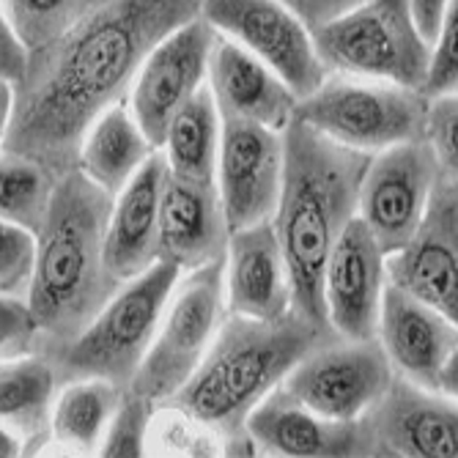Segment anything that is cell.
I'll return each instance as SVG.
<instances>
[{
	"label": "cell",
	"mask_w": 458,
	"mask_h": 458,
	"mask_svg": "<svg viewBox=\"0 0 458 458\" xmlns=\"http://www.w3.org/2000/svg\"><path fill=\"white\" fill-rule=\"evenodd\" d=\"M198 14L200 0H99L53 45L33 50L25 77L9 86L4 151L58 179L74 171L94 121L130 99L148 53Z\"/></svg>",
	"instance_id": "1"
},
{
	"label": "cell",
	"mask_w": 458,
	"mask_h": 458,
	"mask_svg": "<svg viewBox=\"0 0 458 458\" xmlns=\"http://www.w3.org/2000/svg\"><path fill=\"white\" fill-rule=\"evenodd\" d=\"M285 182L272 220L294 285V310L329 327L324 272L346 225L357 217L370 154L341 146L294 118L283 132Z\"/></svg>",
	"instance_id": "2"
},
{
	"label": "cell",
	"mask_w": 458,
	"mask_h": 458,
	"mask_svg": "<svg viewBox=\"0 0 458 458\" xmlns=\"http://www.w3.org/2000/svg\"><path fill=\"white\" fill-rule=\"evenodd\" d=\"M335 338L332 327L297 310L277 321L228 313L209 354L168 403L212 428L223 439L225 455H259L247 434L250 414L313 349Z\"/></svg>",
	"instance_id": "3"
},
{
	"label": "cell",
	"mask_w": 458,
	"mask_h": 458,
	"mask_svg": "<svg viewBox=\"0 0 458 458\" xmlns=\"http://www.w3.org/2000/svg\"><path fill=\"white\" fill-rule=\"evenodd\" d=\"M113 195L80 168L58 179L38 236L30 308L45 332L41 354H55L86 329L123 285L105 259Z\"/></svg>",
	"instance_id": "4"
},
{
	"label": "cell",
	"mask_w": 458,
	"mask_h": 458,
	"mask_svg": "<svg viewBox=\"0 0 458 458\" xmlns=\"http://www.w3.org/2000/svg\"><path fill=\"white\" fill-rule=\"evenodd\" d=\"M179 277V267L157 261L140 277L123 283L72 344L50 354L61 382L107 379L130 390L157 338Z\"/></svg>",
	"instance_id": "5"
},
{
	"label": "cell",
	"mask_w": 458,
	"mask_h": 458,
	"mask_svg": "<svg viewBox=\"0 0 458 458\" xmlns=\"http://www.w3.org/2000/svg\"><path fill=\"white\" fill-rule=\"evenodd\" d=\"M318 55L329 74L426 86L431 41L414 20L409 0H360L349 12L313 28Z\"/></svg>",
	"instance_id": "6"
},
{
	"label": "cell",
	"mask_w": 458,
	"mask_h": 458,
	"mask_svg": "<svg viewBox=\"0 0 458 458\" xmlns=\"http://www.w3.org/2000/svg\"><path fill=\"white\" fill-rule=\"evenodd\" d=\"M428 97L393 82L329 74L300 99L297 118L321 135L362 154H379L426 135Z\"/></svg>",
	"instance_id": "7"
},
{
	"label": "cell",
	"mask_w": 458,
	"mask_h": 458,
	"mask_svg": "<svg viewBox=\"0 0 458 458\" xmlns=\"http://www.w3.org/2000/svg\"><path fill=\"white\" fill-rule=\"evenodd\" d=\"M225 318V261L184 272L130 390L154 403H168L209 354Z\"/></svg>",
	"instance_id": "8"
},
{
	"label": "cell",
	"mask_w": 458,
	"mask_h": 458,
	"mask_svg": "<svg viewBox=\"0 0 458 458\" xmlns=\"http://www.w3.org/2000/svg\"><path fill=\"white\" fill-rule=\"evenodd\" d=\"M395 368L379 338H335L313 349L280 385L297 403L329 420H360L395 382Z\"/></svg>",
	"instance_id": "9"
},
{
	"label": "cell",
	"mask_w": 458,
	"mask_h": 458,
	"mask_svg": "<svg viewBox=\"0 0 458 458\" xmlns=\"http://www.w3.org/2000/svg\"><path fill=\"white\" fill-rule=\"evenodd\" d=\"M200 14L220 36L269 64L300 99L329 77L313 28L283 0H200Z\"/></svg>",
	"instance_id": "10"
},
{
	"label": "cell",
	"mask_w": 458,
	"mask_h": 458,
	"mask_svg": "<svg viewBox=\"0 0 458 458\" xmlns=\"http://www.w3.org/2000/svg\"><path fill=\"white\" fill-rule=\"evenodd\" d=\"M439 179V162L426 138L370 157L357 217L368 225L387 256L398 253L418 233Z\"/></svg>",
	"instance_id": "11"
},
{
	"label": "cell",
	"mask_w": 458,
	"mask_h": 458,
	"mask_svg": "<svg viewBox=\"0 0 458 458\" xmlns=\"http://www.w3.org/2000/svg\"><path fill=\"white\" fill-rule=\"evenodd\" d=\"M217 36L220 33L203 20V14H198L165 36L143 61L127 102L157 148L168 135L176 113L209 86V64Z\"/></svg>",
	"instance_id": "12"
},
{
	"label": "cell",
	"mask_w": 458,
	"mask_h": 458,
	"mask_svg": "<svg viewBox=\"0 0 458 458\" xmlns=\"http://www.w3.org/2000/svg\"><path fill=\"white\" fill-rule=\"evenodd\" d=\"M285 182L283 132L256 121L223 118L217 187L231 233L272 223Z\"/></svg>",
	"instance_id": "13"
},
{
	"label": "cell",
	"mask_w": 458,
	"mask_h": 458,
	"mask_svg": "<svg viewBox=\"0 0 458 458\" xmlns=\"http://www.w3.org/2000/svg\"><path fill=\"white\" fill-rule=\"evenodd\" d=\"M368 455L458 458V401L395 377L365 418Z\"/></svg>",
	"instance_id": "14"
},
{
	"label": "cell",
	"mask_w": 458,
	"mask_h": 458,
	"mask_svg": "<svg viewBox=\"0 0 458 458\" xmlns=\"http://www.w3.org/2000/svg\"><path fill=\"white\" fill-rule=\"evenodd\" d=\"M387 285V253L368 225L354 217L332 250L324 272L327 321L338 338L370 341L379 335Z\"/></svg>",
	"instance_id": "15"
},
{
	"label": "cell",
	"mask_w": 458,
	"mask_h": 458,
	"mask_svg": "<svg viewBox=\"0 0 458 458\" xmlns=\"http://www.w3.org/2000/svg\"><path fill=\"white\" fill-rule=\"evenodd\" d=\"M387 275L393 285L458 324V182L439 179L418 233L387 256Z\"/></svg>",
	"instance_id": "16"
},
{
	"label": "cell",
	"mask_w": 458,
	"mask_h": 458,
	"mask_svg": "<svg viewBox=\"0 0 458 458\" xmlns=\"http://www.w3.org/2000/svg\"><path fill=\"white\" fill-rule=\"evenodd\" d=\"M231 225L217 182H198L171 174L162 192L159 261L195 272L225 261Z\"/></svg>",
	"instance_id": "17"
},
{
	"label": "cell",
	"mask_w": 458,
	"mask_h": 458,
	"mask_svg": "<svg viewBox=\"0 0 458 458\" xmlns=\"http://www.w3.org/2000/svg\"><path fill=\"white\" fill-rule=\"evenodd\" d=\"M377 338L398 377L439 390L442 370L458 349V324L390 283Z\"/></svg>",
	"instance_id": "18"
},
{
	"label": "cell",
	"mask_w": 458,
	"mask_h": 458,
	"mask_svg": "<svg viewBox=\"0 0 458 458\" xmlns=\"http://www.w3.org/2000/svg\"><path fill=\"white\" fill-rule=\"evenodd\" d=\"M225 302L228 313L277 321L294 313V285L272 223L231 233L225 253Z\"/></svg>",
	"instance_id": "19"
},
{
	"label": "cell",
	"mask_w": 458,
	"mask_h": 458,
	"mask_svg": "<svg viewBox=\"0 0 458 458\" xmlns=\"http://www.w3.org/2000/svg\"><path fill=\"white\" fill-rule=\"evenodd\" d=\"M209 89L223 118L256 121L277 132H285L288 123L297 118L300 97L291 91L288 82L228 36H217L215 41Z\"/></svg>",
	"instance_id": "20"
},
{
	"label": "cell",
	"mask_w": 458,
	"mask_h": 458,
	"mask_svg": "<svg viewBox=\"0 0 458 458\" xmlns=\"http://www.w3.org/2000/svg\"><path fill=\"white\" fill-rule=\"evenodd\" d=\"M247 434L267 455H368L362 418L349 423L321 418L280 387L253 409Z\"/></svg>",
	"instance_id": "21"
},
{
	"label": "cell",
	"mask_w": 458,
	"mask_h": 458,
	"mask_svg": "<svg viewBox=\"0 0 458 458\" xmlns=\"http://www.w3.org/2000/svg\"><path fill=\"white\" fill-rule=\"evenodd\" d=\"M165 182H168V159L159 148L113 200L105 259L107 269L121 283L140 277L159 261Z\"/></svg>",
	"instance_id": "22"
},
{
	"label": "cell",
	"mask_w": 458,
	"mask_h": 458,
	"mask_svg": "<svg viewBox=\"0 0 458 458\" xmlns=\"http://www.w3.org/2000/svg\"><path fill=\"white\" fill-rule=\"evenodd\" d=\"M64 382L47 354L4 360L0 370V418L4 428L25 442V455H38L53 439V409Z\"/></svg>",
	"instance_id": "23"
},
{
	"label": "cell",
	"mask_w": 458,
	"mask_h": 458,
	"mask_svg": "<svg viewBox=\"0 0 458 458\" xmlns=\"http://www.w3.org/2000/svg\"><path fill=\"white\" fill-rule=\"evenodd\" d=\"M157 151L130 102H118L94 121L82 140L77 168L115 198Z\"/></svg>",
	"instance_id": "24"
},
{
	"label": "cell",
	"mask_w": 458,
	"mask_h": 458,
	"mask_svg": "<svg viewBox=\"0 0 458 458\" xmlns=\"http://www.w3.org/2000/svg\"><path fill=\"white\" fill-rule=\"evenodd\" d=\"M127 390L107 379H74L58 393L53 409V453H102L105 437Z\"/></svg>",
	"instance_id": "25"
},
{
	"label": "cell",
	"mask_w": 458,
	"mask_h": 458,
	"mask_svg": "<svg viewBox=\"0 0 458 458\" xmlns=\"http://www.w3.org/2000/svg\"><path fill=\"white\" fill-rule=\"evenodd\" d=\"M220 146L223 113L212 89L206 86L176 113L159 148L168 159L171 174L198 182H217Z\"/></svg>",
	"instance_id": "26"
},
{
	"label": "cell",
	"mask_w": 458,
	"mask_h": 458,
	"mask_svg": "<svg viewBox=\"0 0 458 458\" xmlns=\"http://www.w3.org/2000/svg\"><path fill=\"white\" fill-rule=\"evenodd\" d=\"M0 215L4 223L22 225L33 233L41 231L55 198L58 176L28 157L4 151L0 159Z\"/></svg>",
	"instance_id": "27"
},
{
	"label": "cell",
	"mask_w": 458,
	"mask_h": 458,
	"mask_svg": "<svg viewBox=\"0 0 458 458\" xmlns=\"http://www.w3.org/2000/svg\"><path fill=\"white\" fill-rule=\"evenodd\" d=\"M4 22L30 50H41L72 30L99 0H0Z\"/></svg>",
	"instance_id": "28"
},
{
	"label": "cell",
	"mask_w": 458,
	"mask_h": 458,
	"mask_svg": "<svg viewBox=\"0 0 458 458\" xmlns=\"http://www.w3.org/2000/svg\"><path fill=\"white\" fill-rule=\"evenodd\" d=\"M148 453L157 455H220L223 439L174 403H159L148 428Z\"/></svg>",
	"instance_id": "29"
},
{
	"label": "cell",
	"mask_w": 458,
	"mask_h": 458,
	"mask_svg": "<svg viewBox=\"0 0 458 458\" xmlns=\"http://www.w3.org/2000/svg\"><path fill=\"white\" fill-rule=\"evenodd\" d=\"M38 264V236L22 225H0V291L28 300Z\"/></svg>",
	"instance_id": "30"
},
{
	"label": "cell",
	"mask_w": 458,
	"mask_h": 458,
	"mask_svg": "<svg viewBox=\"0 0 458 458\" xmlns=\"http://www.w3.org/2000/svg\"><path fill=\"white\" fill-rule=\"evenodd\" d=\"M159 403L127 390L110 431L105 437L99 455H146L148 453V428L154 420V411Z\"/></svg>",
	"instance_id": "31"
},
{
	"label": "cell",
	"mask_w": 458,
	"mask_h": 458,
	"mask_svg": "<svg viewBox=\"0 0 458 458\" xmlns=\"http://www.w3.org/2000/svg\"><path fill=\"white\" fill-rule=\"evenodd\" d=\"M423 138L439 162L442 176L458 182V91L428 99Z\"/></svg>",
	"instance_id": "32"
},
{
	"label": "cell",
	"mask_w": 458,
	"mask_h": 458,
	"mask_svg": "<svg viewBox=\"0 0 458 458\" xmlns=\"http://www.w3.org/2000/svg\"><path fill=\"white\" fill-rule=\"evenodd\" d=\"M45 332L28 300L4 297L0 305V354L4 360H17L28 354H41Z\"/></svg>",
	"instance_id": "33"
},
{
	"label": "cell",
	"mask_w": 458,
	"mask_h": 458,
	"mask_svg": "<svg viewBox=\"0 0 458 458\" xmlns=\"http://www.w3.org/2000/svg\"><path fill=\"white\" fill-rule=\"evenodd\" d=\"M453 91H458V0H450L445 12L439 36L431 45V66L423 86L428 99Z\"/></svg>",
	"instance_id": "34"
},
{
	"label": "cell",
	"mask_w": 458,
	"mask_h": 458,
	"mask_svg": "<svg viewBox=\"0 0 458 458\" xmlns=\"http://www.w3.org/2000/svg\"><path fill=\"white\" fill-rule=\"evenodd\" d=\"M0 66H4V82L6 86H17V82L25 77V72H28V66H30V55H33V50L25 45V41L4 22L0 25Z\"/></svg>",
	"instance_id": "35"
},
{
	"label": "cell",
	"mask_w": 458,
	"mask_h": 458,
	"mask_svg": "<svg viewBox=\"0 0 458 458\" xmlns=\"http://www.w3.org/2000/svg\"><path fill=\"white\" fill-rule=\"evenodd\" d=\"M283 4L294 9L310 28H316L332 17L349 12L352 6L360 4V0H283Z\"/></svg>",
	"instance_id": "36"
},
{
	"label": "cell",
	"mask_w": 458,
	"mask_h": 458,
	"mask_svg": "<svg viewBox=\"0 0 458 458\" xmlns=\"http://www.w3.org/2000/svg\"><path fill=\"white\" fill-rule=\"evenodd\" d=\"M409 4H411L414 20H418L423 36L434 45V38L439 36V28H442V20H445V12L450 6V0H409Z\"/></svg>",
	"instance_id": "37"
},
{
	"label": "cell",
	"mask_w": 458,
	"mask_h": 458,
	"mask_svg": "<svg viewBox=\"0 0 458 458\" xmlns=\"http://www.w3.org/2000/svg\"><path fill=\"white\" fill-rule=\"evenodd\" d=\"M439 393H445V395H450V398L458 401V349H455V354L450 357V362H447L445 370H442Z\"/></svg>",
	"instance_id": "38"
}]
</instances>
